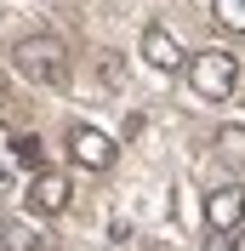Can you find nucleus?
Segmentation results:
<instances>
[{"label": "nucleus", "mask_w": 245, "mask_h": 251, "mask_svg": "<svg viewBox=\"0 0 245 251\" xmlns=\"http://www.w3.org/2000/svg\"><path fill=\"white\" fill-rule=\"evenodd\" d=\"M103 86H120V57H103Z\"/></svg>", "instance_id": "11"}, {"label": "nucleus", "mask_w": 245, "mask_h": 251, "mask_svg": "<svg viewBox=\"0 0 245 251\" xmlns=\"http://www.w3.org/2000/svg\"><path fill=\"white\" fill-rule=\"evenodd\" d=\"M205 251H240V246H234V240H222V234L211 228V246H205Z\"/></svg>", "instance_id": "12"}, {"label": "nucleus", "mask_w": 245, "mask_h": 251, "mask_svg": "<svg viewBox=\"0 0 245 251\" xmlns=\"http://www.w3.org/2000/svg\"><path fill=\"white\" fill-rule=\"evenodd\" d=\"M188 86H194L205 103L234 97V86H240V57H234V51H199V57H188Z\"/></svg>", "instance_id": "2"}, {"label": "nucleus", "mask_w": 245, "mask_h": 251, "mask_svg": "<svg viewBox=\"0 0 245 251\" xmlns=\"http://www.w3.org/2000/svg\"><path fill=\"white\" fill-rule=\"evenodd\" d=\"M0 246H6V251H57V240H46L40 228H29L23 217H6V223H0Z\"/></svg>", "instance_id": "7"}, {"label": "nucleus", "mask_w": 245, "mask_h": 251, "mask_svg": "<svg viewBox=\"0 0 245 251\" xmlns=\"http://www.w3.org/2000/svg\"><path fill=\"white\" fill-rule=\"evenodd\" d=\"M0 194H12V172H6V166H0Z\"/></svg>", "instance_id": "13"}, {"label": "nucleus", "mask_w": 245, "mask_h": 251, "mask_svg": "<svg viewBox=\"0 0 245 251\" xmlns=\"http://www.w3.org/2000/svg\"><path fill=\"white\" fill-rule=\"evenodd\" d=\"M211 17L228 34H245V0H211Z\"/></svg>", "instance_id": "9"}, {"label": "nucleus", "mask_w": 245, "mask_h": 251, "mask_svg": "<svg viewBox=\"0 0 245 251\" xmlns=\"http://www.w3.org/2000/svg\"><path fill=\"white\" fill-rule=\"evenodd\" d=\"M143 63H154L160 75H171V69H188L183 46H177V34H171L166 23H148V29H143Z\"/></svg>", "instance_id": "6"}, {"label": "nucleus", "mask_w": 245, "mask_h": 251, "mask_svg": "<svg viewBox=\"0 0 245 251\" xmlns=\"http://www.w3.org/2000/svg\"><path fill=\"white\" fill-rule=\"evenodd\" d=\"M205 223H211L217 234H234L245 223V188L240 183H217L211 194H205Z\"/></svg>", "instance_id": "4"}, {"label": "nucleus", "mask_w": 245, "mask_h": 251, "mask_svg": "<svg viewBox=\"0 0 245 251\" xmlns=\"http://www.w3.org/2000/svg\"><path fill=\"white\" fill-rule=\"evenodd\" d=\"M234 246H240V251H245V223H240V228H234Z\"/></svg>", "instance_id": "14"}, {"label": "nucleus", "mask_w": 245, "mask_h": 251, "mask_svg": "<svg viewBox=\"0 0 245 251\" xmlns=\"http://www.w3.org/2000/svg\"><path fill=\"white\" fill-rule=\"evenodd\" d=\"M69 154H74V166H86V172H108L120 149H114V137L97 131V126H69Z\"/></svg>", "instance_id": "3"}, {"label": "nucleus", "mask_w": 245, "mask_h": 251, "mask_svg": "<svg viewBox=\"0 0 245 251\" xmlns=\"http://www.w3.org/2000/svg\"><path fill=\"white\" fill-rule=\"evenodd\" d=\"M217 160L228 172H245V126H217Z\"/></svg>", "instance_id": "8"}, {"label": "nucleus", "mask_w": 245, "mask_h": 251, "mask_svg": "<svg viewBox=\"0 0 245 251\" xmlns=\"http://www.w3.org/2000/svg\"><path fill=\"white\" fill-rule=\"evenodd\" d=\"M12 63H17V75L34 80V86H63V80H69V46H63L57 34H29V40H17Z\"/></svg>", "instance_id": "1"}, {"label": "nucleus", "mask_w": 245, "mask_h": 251, "mask_svg": "<svg viewBox=\"0 0 245 251\" xmlns=\"http://www.w3.org/2000/svg\"><path fill=\"white\" fill-rule=\"evenodd\" d=\"M69 200H74V188H69V177H63V172H34V177H29V205L40 211V217L69 211Z\"/></svg>", "instance_id": "5"}, {"label": "nucleus", "mask_w": 245, "mask_h": 251, "mask_svg": "<svg viewBox=\"0 0 245 251\" xmlns=\"http://www.w3.org/2000/svg\"><path fill=\"white\" fill-rule=\"evenodd\" d=\"M12 154H17V166L46 172V160H40V137H12Z\"/></svg>", "instance_id": "10"}]
</instances>
